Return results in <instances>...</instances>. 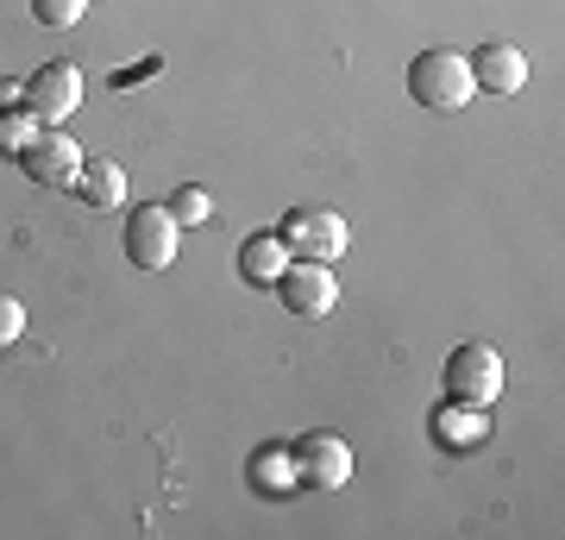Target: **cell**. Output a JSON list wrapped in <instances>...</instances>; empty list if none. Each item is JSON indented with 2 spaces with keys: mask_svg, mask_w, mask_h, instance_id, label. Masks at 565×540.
Segmentation results:
<instances>
[{
  "mask_svg": "<svg viewBox=\"0 0 565 540\" xmlns=\"http://www.w3.org/2000/svg\"><path fill=\"white\" fill-rule=\"evenodd\" d=\"M446 402H465V409L503 402V352L484 340L452 346V359H446Z\"/></svg>",
  "mask_w": 565,
  "mask_h": 540,
  "instance_id": "6da1fadb",
  "label": "cell"
},
{
  "mask_svg": "<svg viewBox=\"0 0 565 540\" xmlns=\"http://www.w3.org/2000/svg\"><path fill=\"white\" fill-rule=\"evenodd\" d=\"M408 95L422 100L427 114H459L471 100V63L459 51H422L408 63Z\"/></svg>",
  "mask_w": 565,
  "mask_h": 540,
  "instance_id": "7a4b0ae2",
  "label": "cell"
},
{
  "mask_svg": "<svg viewBox=\"0 0 565 540\" xmlns=\"http://www.w3.org/2000/svg\"><path fill=\"white\" fill-rule=\"evenodd\" d=\"M277 233H282V245H289V258L333 264V258L352 252V226H345V214H333V208H289Z\"/></svg>",
  "mask_w": 565,
  "mask_h": 540,
  "instance_id": "3957f363",
  "label": "cell"
},
{
  "mask_svg": "<svg viewBox=\"0 0 565 540\" xmlns=\"http://www.w3.org/2000/svg\"><path fill=\"white\" fill-rule=\"evenodd\" d=\"M20 107L39 126H63L82 107V70L76 63H44V70H32L20 88Z\"/></svg>",
  "mask_w": 565,
  "mask_h": 540,
  "instance_id": "277c9868",
  "label": "cell"
},
{
  "mask_svg": "<svg viewBox=\"0 0 565 540\" xmlns=\"http://www.w3.org/2000/svg\"><path fill=\"white\" fill-rule=\"evenodd\" d=\"M177 233L182 226L170 221V208H158V201H145V208H132L126 214V258L139 264V271H163V264L177 258Z\"/></svg>",
  "mask_w": 565,
  "mask_h": 540,
  "instance_id": "5b68a950",
  "label": "cell"
},
{
  "mask_svg": "<svg viewBox=\"0 0 565 540\" xmlns=\"http://www.w3.org/2000/svg\"><path fill=\"white\" fill-rule=\"evenodd\" d=\"M277 296L289 315L302 320H321L333 301H340V283H333V264H315V258H289L277 277Z\"/></svg>",
  "mask_w": 565,
  "mask_h": 540,
  "instance_id": "8992f818",
  "label": "cell"
},
{
  "mask_svg": "<svg viewBox=\"0 0 565 540\" xmlns=\"http://www.w3.org/2000/svg\"><path fill=\"white\" fill-rule=\"evenodd\" d=\"M289 465H296V484H308V490H340L352 478V446L340 434H302L289 446Z\"/></svg>",
  "mask_w": 565,
  "mask_h": 540,
  "instance_id": "52a82bcc",
  "label": "cell"
},
{
  "mask_svg": "<svg viewBox=\"0 0 565 540\" xmlns=\"http://www.w3.org/2000/svg\"><path fill=\"white\" fill-rule=\"evenodd\" d=\"M20 170L39 182V189H70V182H76V170H82V145L63 139L57 126H39V133H32V145L20 151Z\"/></svg>",
  "mask_w": 565,
  "mask_h": 540,
  "instance_id": "ba28073f",
  "label": "cell"
},
{
  "mask_svg": "<svg viewBox=\"0 0 565 540\" xmlns=\"http://www.w3.org/2000/svg\"><path fill=\"white\" fill-rule=\"evenodd\" d=\"M471 88H484V95H515L527 82V57L515 44H484V51H471Z\"/></svg>",
  "mask_w": 565,
  "mask_h": 540,
  "instance_id": "9c48e42d",
  "label": "cell"
},
{
  "mask_svg": "<svg viewBox=\"0 0 565 540\" xmlns=\"http://www.w3.org/2000/svg\"><path fill=\"white\" fill-rule=\"evenodd\" d=\"M70 189H76L88 208H102V214H107V208H120V201H126V170L114 158H82V170H76Z\"/></svg>",
  "mask_w": 565,
  "mask_h": 540,
  "instance_id": "30bf717a",
  "label": "cell"
},
{
  "mask_svg": "<svg viewBox=\"0 0 565 540\" xmlns=\"http://www.w3.org/2000/svg\"><path fill=\"white\" fill-rule=\"evenodd\" d=\"M490 434V409H465V402H446L434 415V441L446 446H478Z\"/></svg>",
  "mask_w": 565,
  "mask_h": 540,
  "instance_id": "8fae6325",
  "label": "cell"
},
{
  "mask_svg": "<svg viewBox=\"0 0 565 540\" xmlns=\"http://www.w3.org/2000/svg\"><path fill=\"white\" fill-rule=\"evenodd\" d=\"M282 264H289V245H282V233H258V240L239 245V271L245 283H277Z\"/></svg>",
  "mask_w": 565,
  "mask_h": 540,
  "instance_id": "7c38bea8",
  "label": "cell"
},
{
  "mask_svg": "<svg viewBox=\"0 0 565 540\" xmlns=\"http://www.w3.org/2000/svg\"><path fill=\"white\" fill-rule=\"evenodd\" d=\"M32 133H39V120L25 107H0V158H20L32 145Z\"/></svg>",
  "mask_w": 565,
  "mask_h": 540,
  "instance_id": "4fadbf2b",
  "label": "cell"
},
{
  "mask_svg": "<svg viewBox=\"0 0 565 540\" xmlns=\"http://www.w3.org/2000/svg\"><path fill=\"white\" fill-rule=\"evenodd\" d=\"M207 214H214V195H207L202 182H189V189L170 195V221H177V226H202Z\"/></svg>",
  "mask_w": 565,
  "mask_h": 540,
  "instance_id": "5bb4252c",
  "label": "cell"
},
{
  "mask_svg": "<svg viewBox=\"0 0 565 540\" xmlns=\"http://www.w3.org/2000/svg\"><path fill=\"white\" fill-rule=\"evenodd\" d=\"M82 13H88V0H32V20L51 25V32H70Z\"/></svg>",
  "mask_w": 565,
  "mask_h": 540,
  "instance_id": "9a60e30c",
  "label": "cell"
},
{
  "mask_svg": "<svg viewBox=\"0 0 565 540\" xmlns=\"http://www.w3.org/2000/svg\"><path fill=\"white\" fill-rule=\"evenodd\" d=\"M252 478H258L264 490H282V484H296V465H289V446H270V453L258 459V472H252Z\"/></svg>",
  "mask_w": 565,
  "mask_h": 540,
  "instance_id": "2e32d148",
  "label": "cell"
},
{
  "mask_svg": "<svg viewBox=\"0 0 565 540\" xmlns=\"http://www.w3.org/2000/svg\"><path fill=\"white\" fill-rule=\"evenodd\" d=\"M20 333H25V301L0 289V352H7V346L20 340Z\"/></svg>",
  "mask_w": 565,
  "mask_h": 540,
  "instance_id": "e0dca14e",
  "label": "cell"
}]
</instances>
